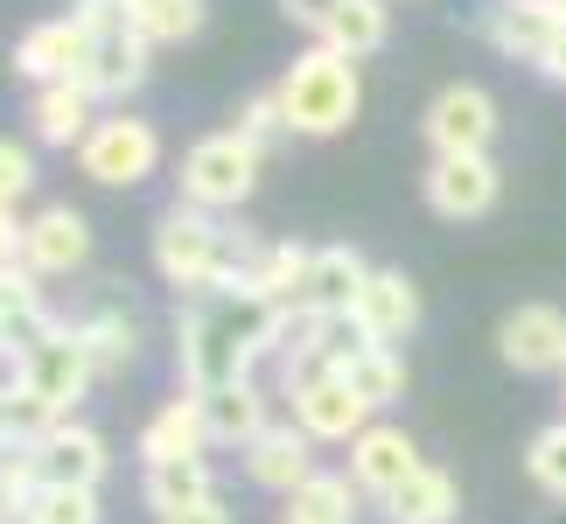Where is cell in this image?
Returning a JSON list of instances; mask_svg holds the SVG:
<instances>
[{"label": "cell", "instance_id": "1", "mask_svg": "<svg viewBox=\"0 0 566 524\" xmlns=\"http://www.w3.org/2000/svg\"><path fill=\"white\" fill-rule=\"evenodd\" d=\"M280 322L287 308H266L245 287H217L196 294L176 315V357H182V385L189 391H217V385H245L259 357L280 349Z\"/></svg>", "mask_w": 566, "mask_h": 524}, {"label": "cell", "instance_id": "2", "mask_svg": "<svg viewBox=\"0 0 566 524\" xmlns=\"http://www.w3.org/2000/svg\"><path fill=\"white\" fill-rule=\"evenodd\" d=\"M259 252H266V238H252L245 224H224V217H210V210H189V203L161 210V224H155V273L182 301L238 287Z\"/></svg>", "mask_w": 566, "mask_h": 524}, {"label": "cell", "instance_id": "3", "mask_svg": "<svg viewBox=\"0 0 566 524\" xmlns=\"http://www.w3.org/2000/svg\"><path fill=\"white\" fill-rule=\"evenodd\" d=\"M273 92H280V113H287V134H301V140L343 134V126L357 119V105H364L357 63L336 56L329 42H308V50L287 63V77H280Z\"/></svg>", "mask_w": 566, "mask_h": 524}, {"label": "cell", "instance_id": "4", "mask_svg": "<svg viewBox=\"0 0 566 524\" xmlns=\"http://www.w3.org/2000/svg\"><path fill=\"white\" fill-rule=\"evenodd\" d=\"M259 161H266V147H252L245 134H203L182 155V168H176V203H189V210H210V217H224V210H245V196L259 189Z\"/></svg>", "mask_w": 566, "mask_h": 524}, {"label": "cell", "instance_id": "5", "mask_svg": "<svg viewBox=\"0 0 566 524\" xmlns=\"http://www.w3.org/2000/svg\"><path fill=\"white\" fill-rule=\"evenodd\" d=\"M77 168L92 175L98 189H140L147 175L161 168V134L155 119H134V113H105L77 147Z\"/></svg>", "mask_w": 566, "mask_h": 524}, {"label": "cell", "instance_id": "6", "mask_svg": "<svg viewBox=\"0 0 566 524\" xmlns=\"http://www.w3.org/2000/svg\"><path fill=\"white\" fill-rule=\"evenodd\" d=\"M21 364H29V370H21V391H35V399L50 406L56 420H71V406H77L84 391L98 385L92 357H84V336H77V322H63L56 336H42V343H35Z\"/></svg>", "mask_w": 566, "mask_h": 524}, {"label": "cell", "instance_id": "7", "mask_svg": "<svg viewBox=\"0 0 566 524\" xmlns=\"http://www.w3.org/2000/svg\"><path fill=\"white\" fill-rule=\"evenodd\" d=\"M420 134L433 147V161H441V155H490V140H496V98L483 92V84H448V92H433Z\"/></svg>", "mask_w": 566, "mask_h": 524}, {"label": "cell", "instance_id": "8", "mask_svg": "<svg viewBox=\"0 0 566 524\" xmlns=\"http://www.w3.org/2000/svg\"><path fill=\"white\" fill-rule=\"evenodd\" d=\"M29 462L42 475V490H98L113 454H105V433L84 420H56L42 441H29Z\"/></svg>", "mask_w": 566, "mask_h": 524}, {"label": "cell", "instance_id": "9", "mask_svg": "<svg viewBox=\"0 0 566 524\" xmlns=\"http://www.w3.org/2000/svg\"><path fill=\"white\" fill-rule=\"evenodd\" d=\"M287 399H294V427L308 433V441H343L350 448L364 427H371V406L350 391V378H336V370H315V378H301L287 385Z\"/></svg>", "mask_w": 566, "mask_h": 524}, {"label": "cell", "instance_id": "10", "mask_svg": "<svg viewBox=\"0 0 566 524\" xmlns=\"http://www.w3.org/2000/svg\"><path fill=\"white\" fill-rule=\"evenodd\" d=\"M420 196H427L433 217L469 224V217H483V210L496 203V161H490V155H441V161H427Z\"/></svg>", "mask_w": 566, "mask_h": 524}, {"label": "cell", "instance_id": "11", "mask_svg": "<svg viewBox=\"0 0 566 524\" xmlns=\"http://www.w3.org/2000/svg\"><path fill=\"white\" fill-rule=\"evenodd\" d=\"M84 56H92V35L77 29V14H50V21H35L29 35L14 42V71L35 84H77L84 77Z\"/></svg>", "mask_w": 566, "mask_h": 524}, {"label": "cell", "instance_id": "12", "mask_svg": "<svg viewBox=\"0 0 566 524\" xmlns=\"http://www.w3.org/2000/svg\"><path fill=\"white\" fill-rule=\"evenodd\" d=\"M371 273L378 266H364V252L357 245H315L308 259V280H301V294H294V315H357V294L371 287Z\"/></svg>", "mask_w": 566, "mask_h": 524}, {"label": "cell", "instance_id": "13", "mask_svg": "<svg viewBox=\"0 0 566 524\" xmlns=\"http://www.w3.org/2000/svg\"><path fill=\"white\" fill-rule=\"evenodd\" d=\"M496 357H504L511 370H525V378H538V370H566V315L546 308V301L511 308L504 322H496Z\"/></svg>", "mask_w": 566, "mask_h": 524}, {"label": "cell", "instance_id": "14", "mask_svg": "<svg viewBox=\"0 0 566 524\" xmlns=\"http://www.w3.org/2000/svg\"><path fill=\"white\" fill-rule=\"evenodd\" d=\"M147 63H155V42H147L134 21H113V29L92 35V56H84V92L92 98H126L147 84Z\"/></svg>", "mask_w": 566, "mask_h": 524}, {"label": "cell", "instance_id": "15", "mask_svg": "<svg viewBox=\"0 0 566 524\" xmlns=\"http://www.w3.org/2000/svg\"><path fill=\"white\" fill-rule=\"evenodd\" d=\"M427 462H420V448H412V433L406 427H391V420H371L350 441V483L364 490V496H385L399 490V483H412V475H420Z\"/></svg>", "mask_w": 566, "mask_h": 524}, {"label": "cell", "instance_id": "16", "mask_svg": "<svg viewBox=\"0 0 566 524\" xmlns=\"http://www.w3.org/2000/svg\"><path fill=\"white\" fill-rule=\"evenodd\" d=\"M84 259H92V224H84V210L71 203H50L29 217V245H21V266L35 280H63V273H84Z\"/></svg>", "mask_w": 566, "mask_h": 524}, {"label": "cell", "instance_id": "17", "mask_svg": "<svg viewBox=\"0 0 566 524\" xmlns=\"http://www.w3.org/2000/svg\"><path fill=\"white\" fill-rule=\"evenodd\" d=\"M357 322H364V336H371V343L399 349L412 329H420V287H412L399 266H378L371 287L357 294Z\"/></svg>", "mask_w": 566, "mask_h": 524}, {"label": "cell", "instance_id": "18", "mask_svg": "<svg viewBox=\"0 0 566 524\" xmlns=\"http://www.w3.org/2000/svg\"><path fill=\"white\" fill-rule=\"evenodd\" d=\"M210 448V420H203V399L196 391H176L168 406H155V420L140 427V462H196Z\"/></svg>", "mask_w": 566, "mask_h": 524}, {"label": "cell", "instance_id": "19", "mask_svg": "<svg viewBox=\"0 0 566 524\" xmlns=\"http://www.w3.org/2000/svg\"><path fill=\"white\" fill-rule=\"evenodd\" d=\"M245 469H252V483H259V490L294 496V490L315 475V441H308V433H301L294 420H287V427H266V433H259V441L245 448Z\"/></svg>", "mask_w": 566, "mask_h": 524}, {"label": "cell", "instance_id": "20", "mask_svg": "<svg viewBox=\"0 0 566 524\" xmlns=\"http://www.w3.org/2000/svg\"><path fill=\"white\" fill-rule=\"evenodd\" d=\"M92 105L98 98L84 92V84H42V92L29 98V134L42 147H84V134L98 126Z\"/></svg>", "mask_w": 566, "mask_h": 524}, {"label": "cell", "instance_id": "21", "mask_svg": "<svg viewBox=\"0 0 566 524\" xmlns=\"http://www.w3.org/2000/svg\"><path fill=\"white\" fill-rule=\"evenodd\" d=\"M203 399V420H210V448H252L266 433V391L252 378L245 385H217V391H196Z\"/></svg>", "mask_w": 566, "mask_h": 524}, {"label": "cell", "instance_id": "22", "mask_svg": "<svg viewBox=\"0 0 566 524\" xmlns=\"http://www.w3.org/2000/svg\"><path fill=\"white\" fill-rule=\"evenodd\" d=\"M140 496H147V511H155V524H161V517H176V511L210 504L217 475H210L203 454H196V462H155V469L140 475Z\"/></svg>", "mask_w": 566, "mask_h": 524}, {"label": "cell", "instance_id": "23", "mask_svg": "<svg viewBox=\"0 0 566 524\" xmlns=\"http://www.w3.org/2000/svg\"><path fill=\"white\" fill-rule=\"evenodd\" d=\"M308 245H287V238H266V252L252 259V273L238 280L252 301H266V308H294V294H301V280H308Z\"/></svg>", "mask_w": 566, "mask_h": 524}, {"label": "cell", "instance_id": "24", "mask_svg": "<svg viewBox=\"0 0 566 524\" xmlns=\"http://www.w3.org/2000/svg\"><path fill=\"white\" fill-rule=\"evenodd\" d=\"M454 511H462V490H454V475L433 469V462L412 475V483H399V490L385 496V517L391 524H448Z\"/></svg>", "mask_w": 566, "mask_h": 524}, {"label": "cell", "instance_id": "25", "mask_svg": "<svg viewBox=\"0 0 566 524\" xmlns=\"http://www.w3.org/2000/svg\"><path fill=\"white\" fill-rule=\"evenodd\" d=\"M77 336H84V357H92L98 378H119V370L140 357V322L126 308H92L77 322Z\"/></svg>", "mask_w": 566, "mask_h": 524}, {"label": "cell", "instance_id": "26", "mask_svg": "<svg viewBox=\"0 0 566 524\" xmlns=\"http://www.w3.org/2000/svg\"><path fill=\"white\" fill-rule=\"evenodd\" d=\"M385 35H391V8L385 0H343V8L329 14V29H322L315 42H329L336 56H378L385 50Z\"/></svg>", "mask_w": 566, "mask_h": 524}, {"label": "cell", "instance_id": "27", "mask_svg": "<svg viewBox=\"0 0 566 524\" xmlns=\"http://www.w3.org/2000/svg\"><path fill=\"white\" fill-rule=\"evenodd\" d=\"M483 35H490L504 56H517V63H532V71H538V56L553 50V35H559V29H553L546 14L517 8V0H496V8L483 14Z\"/></svg>", "mask_w": 566, "mask_h": 524}, {"label": "cell", "instance_id": "28", "mask_svg": "<svg viewBox=\"0 0 566 524\" xmlns=\"http://www.w3.org/2000/svg\"><path fill=\"white\" fill-rule=\"evenodd\" d=\"M357 483L336 469H315L308 483L287 496V524H357Z\"/></svg>", "mask_w": 566, "mask_h": 524}, {"label": "cell", "instance_id": "29", "mask_svg": "<svg viewBox=\"0 0 566 524\" xmlns=\"http://www.w3.org/2000/svg\"><path fill=\"white\" fill-rule=\"evenodd\" d=\"M336 378H350V391H357V399L378 412V406H391V399H399V391H406V364H399V349L371 343V349H364V357H350V364H343Z\"/></svg>", "mask_w": 566, "mask_h": 524}, {"label": "cell", "instance_id": "30", "mask_svg": "<svg viewBox=\"0 0 566 524\" xmlns=\"http://www.w3.org/2000/svg\"><path fill=\"white\" fill-rule=\"evenodd\" d=\"M203 14H210L203 0H134V8H126V21H134L155 50L161 42H189L196 29H203Z\"/></svg>", "mask_w": 566, "mask_h": 524}, {"label": "cell", "instance_id": "31", "mask_svg": "<svg viewBox=\"0 0 566 524\" xmlns=\"http://www.w3.org/2000/svg\"><path fill=\"white\" fill-rule=\"evenodd\" d=\"M525 475L546 496H559L566 504V420H553V427H538L532 433V448H525Z\"/></svg>", "mask_w": 566, "mask_h": 524}, {"label": "cell", "instance_id": "32", "mask_svg": "<svg viewBox=\"0 0 566 524\" xmlns=\"http://www.w3.org/2000/svg\"><path fill=\"white\" fill-rule=\"evenodd\" d=\"M29 524H98V490H35Z\"/></svg>", "mask_w": 566, "mask_h": 524}, {"label": "cell", "instance_id": "33", "mask_svg": "<svg viewBox=\"0 0 566 524\" xmlns=\"http://www.w3.org/2000/svg\"><path fill=\"white\" fill-rule=\"evenodd\" d=\"M238 134H245L252 147H266V140H280V134H287L280 92H259V98H245V113H238Z\"/></svg>", "mask_w": 566, "mask_h": 524}, {"label": "cell", "instance_id": "34", "mask_svg": "<svg viewBox=\"0 0 566 524\" xmlns=\"http://www.w3.org/2000/svg\"><path fill=\"white\" fill-rule=\"evenodd\" d=\"M29 189H35V155L14 147V140H0V210H14Z\"/></svg>", "mask_w": 566, "mask_h": 524}, {"label": "cell", "instance_id": "35", "mask_svg": "<svg viewBox=\"0 0 566 524\" xmlns=\"http://www.w3.org/2000/svg\"><path fill=\"white\" fill-rule=\"evenodd\" d=\"M343 8V0H280V14H287V21H301V29H329V14Z\"/></svg>", "mask_w": 566, "mask_h": 524}, {"label": "cell", "instance_id": "36", "mask_svg": "<svg viewBox=\"0 0 566 524\" xmlns=\"http://www.w3.org/2000/svg\"><path fill=\"white\" fill-rule=\"evenodd\" d=\"M21 245H29V224H21L14 210H0V273L21 266Z\"/></svg>", "mask_w": 566, "mask_h": 524}, {"label": "cell", "instance_id": "37", "mask_svg": "<svg viewBox=\"0 0 566 524\" xmlns=\"http://www.w3.org/2000/svg\"><path fill=\"white\" fill-rule=\"evenodd\" d=\"M161 524H231V511H224V496H210V504L176 511V517H161Z\"/></svg>", "mask_w": 566, "mask_h": 524}, {"label": "cell", "instance_id": "38", "mask_svg": "<svg viewBox=\"0 0 566 524\" xmlns=\"http://www.w3.org/2000/svg\"><path fill=\"white\" fill-rule=\"evenodd\" d=\"M0 454H14V420H8V391H0Z\"/></svg>", "mask_w": 566, "mask_h": 524}, {"label": "cell", "instance_id": "39", "mask_svg": "<svg viewBox=\"0 0 566 524\" xmlns=\"http://www.w3.org/2000/svg\"><path fill=\"white\" fill-rule=\"evenodd\" d=\"M126 8H134V0H126Z\"/></svg>", "mask_w": 566, "mask_h": 524}]
</instances>
